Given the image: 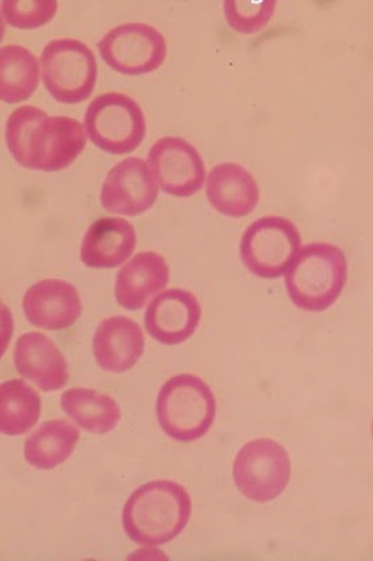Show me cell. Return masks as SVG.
<instances>
[{
  "label": "cell",
  "instance_id": "6da1fadb",
  "mask_svg": "<svg viewBox=\"0 0 373 561\" xmlns=\"http://www.w3.org/2000/svg\"><path fill=\"white\" fill-rule=\"evenodd\" d=\"M5 142L20 165L58 172L81 154L87 140L83 125L71 116H49L36 105H22L5 123Z\"/></svg>",
  "mask_w": 373,
  "mask_h": 561
},
{
  "label": "cell",
  "instance_id": "7a4b0ae2",
  "mask_svg": "<svg viewBox=\"0 0 373 561\" xmlns=\"http://www.w3.org/2000/svg\"><path fill=\"white\" fill-rule=\"evenodd\" d=\"M191 513V496L182 484L154 481L129 496L122 522L133 542L157 547L177 539L189 524Z\"/></svg>",
  "mask_w": 373,
  "mask_h": 561
},
{
  "label": "cell",
  "instance_id": "3957f363",
  "mask_svg": "<svg viewBox=\"0 0 373 561\" xmlns=\"http://www.w3.org/2000/svg\"><path fill=\"white\" fill-rule=\"evenodd\" d=\"M347 278L348 262L338 245L310 243L299 250L285 272V288L295 307L324 312L341 296Z\"/></svg>",
  "mask_w": 373,
  "mask_h": 561
},
{
  "label": "cell",
  "instance_id": "277c9868",
  "mask_svg": "<svg viewBox=\"0 0 373 561\" xmlns=\"http://www.w3.org/2000/svg\"><path fill=\"white\" fill-rule=\"evenodd\" d=\"M157 419L165 434L191 443L207 434L217 403L210 386L192 374H180L162 386L157 397Z\"/></svg>",
  "mask_w": 373,
  "mask_h": 561
},
{
  "label": "cell",
  "instance_id": "5b68a950",
  "mask_svg": "<svg viewBox=\"0 0 373 561\" xmlns=\"http://www.w3.org/2000/svg\"><path fill=\"white\" fill-rule=\"evenodd\" d=\"M84 125L92 144L112 154L132 153L147 133L142 105L122 92L101 93L93 99Z\"/></svg>",
  "mask_w": 373,
  "mask_h": 561
},
{
  "label": "cell",
  "instance_id": "8992f818",
  "mask_svg": "<svg viewBox=\"0 0 373 561\" xmlns=\"http://www.w3.org/2000/svg\"><path fill=\"white\" fill-rule=\"evenodd\" d=\"M41 69L46 90L58 102H83L97 84L95 55L79 39H52L41 55Z\"/></svg>",
  "mask_w": 373,
  "mask_h": 561
},
{
  "label": "cell",
  "instance_id": "52a82bcc",
  "mask_svg": "<svg viewBox=\"0 0 373 561\" xmlns=\"http://www.w3.org/2000/svg\"><path fill=\"white\" fill-rule=\"evenodd\" d=\"M301 232L293 221L282 216H264L244 232L240 254L244 265L255 276L282 277L299 253Z\"/></svg>",
  "mask_w": 373,
  "mask_h": 561
},
{
  "label": "cell",
  "instance_id": "ba28073f",
  "mask_svg": "<svg viewBox=\"0 0 373 561\" xmlns=\"http://www.w3.org/2000/svg\"><path fill=\"white\" fill-rule=\"evenodd\" d=\"M233 477L245 499L261 504L273 501L289 486V453L272 438H256L245 444L237 454Z\"/></svg>",
  "mask_w": 373,
  "mask_h": 561
},
{
  "label": "cell",
  "instance_id": "9c48e42d",
  "mask_svg": "<svg viewBox=\"0 0 373 561\" xmlns=\"http://www.w3.org/2000/svg\"><path fill=\"white\" fill-rule=\"evenodd\" d=\"M98 49L108 66L131 76L154 72L167 56L165 35L143 22L113 27L99 41Z\"/></svg>",
  "mask_w": 373,
  "mask_h": 561
},
{
  "label": "cell",
  "instance_id": "30bf717a",
  "mask_svg": "<svg viewBox=\"0 0 373 561\" xmlns=\"http://www.w3.org/2000/svg\"><path fill=\"white\" fill-rule=\"evenodd\" d=\"M151 175L160 188L174 197L194 196L205 185L206 168L195 146L179 137H165L151 146Z\"/></svg>",
  "mask_w": 373,
  "mask_h": 561
},
{
  "label": "cell",
  "instance_id": "8fae6325",
  "mask_svg": "<svg viewBox=\"0 0 373 561\" xmlns=\"http://www.w3.org/2000/svg\"><path fill=\"white\" fill-rule=\"evenodd\" d=\"M159 188L143 158L129 157L116 163L104 180L101 202L116 215L136 216L154 206Z\"/></svg>",
  "mask_w": 373,
  "mask_h": 561
},
{
  "label": "cell",
  "instance_id": "7c38bea8",
  "mask_svg": "<svg viewBox=\"0 0 373 561\" xmlns=\"http://www.w3.org/2000/svg\"><path fill=\"white\" fill-rule=\"evenodd\" d=\"M201 318L202 308L195 295L184 289H169L150 301L145 329L155 341L177 346L194 335Z\"/></svg>",
  "mask_w": 373,
  "mask_h": 561
},
{
  "label": "cell",
  "instance_id": "4fadbf2b",
  "mask_svg": "<svg viewBox=\"0 0 373 561\" xmlns=\"http://www.w3.org/2000/svg\"><path fill=\"white\" fill-rule=\"evenodd\" d=\"M23 312L38 329L58 331L78 321L81 301L78 289L63 279H44L23 296Z\"/></svg>",
  "mask_w": 373,
  "mask_h": 561
},
{
  "label": "cell",
  "instance_id": "5bb4252c",
  "mask_svg": "<svg viewBox=\"0 0 373 561\" xmlns=\"http://www.w3.org/2000/svg\"><path fill=\"white\" fill-rule=\"evenodd\" d=\"M16 371L44 391H57L67 385L68 364L50 337L29 332L19 339L14 348Z\"/></svg>",
  "mask_w": 373,
  "mask_h": 561
},
{
  "label": "cell",
  "instance_id": "9a60e30c",
  "mask_svg": "<svg viewBox=\"0 0 373 561\" xmlns=\"http://www.w3.org/2000/svg\"><path fill=\"white\" fill-rule=\"evenodd\" d=\"M145 337L142 327L125 316L103 320L93 335V355L104 371L126 373L142 358Z\"/></svg>",
  "mask_w": 373,
  "mask_h": 561
},
{
  "label": "cell",
  "instance_id": "2e32d148",
  "mask_svg": "<svg viewBox=\"0 0 373 561\" xmlns=\"http://www.w3.org/2000/svg\"><path fill=\"white\" fill-rule=\"evenodd\" d=\"M207 198L218 213L242 218L258 206L259 185L252 173L235 162L214 167L207 178Z\"/></svg>",
  "mask_w": 373,
  "mask_h": 561
},
{
  "label": "cell",
  "instance_id": "e0dca14e",
  "mask_svg": "<svg viewBox=\"0 0 373 561\" xmlns=\"http://www.w3.org/2000/svg\"><path fill=\"white\" fill-rule=\"evenodd\" d=\"M137 233L131 221L103 218L92 224L81 242V261L93 268L122 265L136 249Z\"/></svg>",
  "mask_w": 373,
  "mask_h": 561
},
{
  "label": "cell",
  "instance_id": "ac0fdd59",
  "mask_svg": "<svg viewBox=\"0 0 373 561\" xmlns=\"http://www.w3.org/2000/svg\"><path fill=\"white\" fill-rule=\"evenodd\" d=\"M168 280L169 267L165 256L155 251L138 253L116 276V301L122 308L137 311L151 296L165 289Z\"/></svg>",
  "mask_w": 373,
  "mask_h": 561
},
{
  "label": "cell",
  "instance_id": "d6986e66",
  "mask_svg": "<svg viewBox=\"0 0 373 561\" xmlns=\"http://www.w3.org/2000/svg\"><path fill=\"white\" fill-rule=\"evenodd\" d=\"M79 436V430L67 420L46 421L26 438L27 463L39 470L56 469L74 454Z\"/></svg>",
  "mask_w": 373,
  "mask_h": 561
},
{
  "label": "cell",
  "instance_id": "ffe728a7",
  "mask_svg": "<svg viewBox=\"0 0 373 561\" xmlns=\"http://www.w3.org/2000/svg\"><path fill=\"white\" fill-rule=\"evenodd\" d=\"M61 408L76 424L95 435L112 432L122 416L112 397L91 389L67 390L61 397Z\"/></svg>",
  "mask_w": 373,
  "mask_h": 561
},
{
  "label": "cell",
  "instance_id": "44dd1931",
  "mask_svg": "<svg viewBox=\"0 0 373 561\" xmlns=\"http://www.w3.org/2000/svg\"><path fill=\"white\" fill-rule=\"evenodd\" d=\"M39 64L36 55L22 45H5L0 50V98L20 103L37 90Z\"/></svg>",
  "mask_w": 373,
  "mask_h": 561
},
{
  "label": "cell",
  "instance_id": "7402d4cb",
  "mask_svg": "<svg viewBox=\"0 0 373 561\" xmlns=\"http://www.w3.org/2000/svg\"><path fill=\"white\" fill-rule=\"evenodd\" d=\"M41 414V399L36 390L22 379L0 386V431L4 435L26 434L37 424Z\"/></svg>",
  "mask_w": 373,
  "mask_h": 561
},
{
  "label": "cell",
  "instance_id": "603a6c76",
  "mask_svg": "<svg viewBox=\"0 0 373 561\" xmlns=\"http://www.w3.org/2000/svg\"><path fill=\"white\" fill-rule=\"evenodd\" d=\"M275 8V0H264V2L226 0L224 3L227 22L235 31L244 34L261 31L270 22Z\"/></svg>",
  "mask_w": 373,
  "mask_h": 561
},
{
  "label": "cell",
  "instance_id": "cb8c5ba5",
  "mask_svg": "<svg viewBox=\"0 0 373 561\" xmlns=\"http://www.w3.org/2000/svg\"><path fill=\"white\" fill-rule=\"evenodd\" d=\"M57 8L56 0H4L2 14L11 26L36 28L52 21Z\"/></svg>",
  "mask_w": 373,
  "mask_h": 561
},
{
  "label": "cell",
  "instance_id": "d4e9b609",
  "mask_svg": "<svg viewBox=\"0 0 373 561\" xmlns=\"http://www.w3.org/2000/svg\"><path fill=\"white\" fill-rule=\"evenodd\" d=\"M371 432H372V438H373V420H372V424H371Z\"/></svg>",
  "mask_w": 373,
  "mask_h": 561
}]
</instances>
